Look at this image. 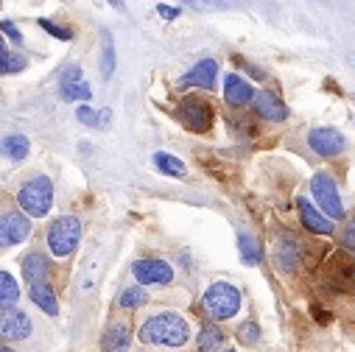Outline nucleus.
I'll return each instance as SVG.
<instances>
[{
	"mask_svg": "<svg viewBox=\"0 0 355 352\" xmlns=\"http://www.w3.org/2000/svg\"><path fill=\"white\" fill-rule=\"evenodd\" d=\"M191 338V327L180 313H157L140 327V341L154 346H185Z\"/></svg>",
	"mask_w": 355,
	"mask_h": 352,
	"instance_id": "nucleus-1",
	"label": "nucleus"
},
{
	"mask_svg": "<svg viewBox=\"0 0 355 352\" xmlns=\"http://www.w3.org/2000/svg\"><path fill=\"white\" fill-rule=\"evenodd\" d=\"M17 202L23 207V213L28 218H42L51 213L53 207V182L48 179V176H31L28 182H23L20 193H17Z\"/></svg>",
	"mask_w": 355,
	"mask_h": 352,
	"instance_id": "nucleus-2",
	"label": "nucleus"
},
{
	"mask_svg": "<svg viewBox=\"0 0 355 352\" xmlns=\"http://www.w3.org/2000/svg\"><path fill=\"white\" fill-rule=\"evenodd\" d=\"M202 308H205V313H207L210 319L227 322V319H232V316L238 313V308H241V294H238V288L230 285V283H213V285L205 291V297H202Z\"/></svg>",
	"mask_w": 355,
	"mask_h": 352,
	"instance_id": "nucleus-3",
	"label": "nucleus"
},
{
	"mask_svg": "<svg viewBox=\"0 0 355 352\" xmlns=\"http://www.w3.org/2000/svg\"><path fill=\"white\" fill-rule=\"evenodd\" d=\"M81 240V224L76 215H59L51 227H48V246L53 252V257H67L76 252Z\"/></svg>",
	"mask_w": 355,
	"mask_h": 352,
	"instance_id": "nucleus-4",
	"label": "nucleus"
},
{
	"mask_svg": "<svg viewBox=\"0 0 355 352\" xmlns=\"http://www.w3.org/2000/svg\"><path fill=\"white\" fill-rule=\"evenodd\" d=\"M311 193H313V202L324 210V218H344V204H341V196H338V185L333 176L327 173H316L311 179Z\"/></svg>",
	"mask_w": 355,
	"mask_h": 352,
	"instance_id": "nucleus-5",
	"label": "nucleus"
},
{
	"mask_svg": "<svg viewBox=\"0 0 355 352\" xmlns=\"http://www.w3.org/2000/svg\"><path fill=\"white\" fill-rule=\"evenodd\" d=\"M180 121L188 132H207L213 126V104L199 96H185L180 101Z\"/></svg>",
	"mask_w": 355,
	"mask_h": 352,
	"instance_id": "nucleus-6",
	"label": "nucleus"
},
{
	"mask_svg": "<svg viewBox=\"0 0 355 352\" xmlns=\"http://www.w3.org/2000/svg\"><path fill=\"white\" fill-rule=\"evenodd\" d=\"M132 274H135L137 285H168L173 280V269L165 260H154V257L135 260Z\"/></svg>",
	"mask_w": 355,
	"mask_h": 352,
	"instance_id": "nucleus-7",
	"label": "nucleus"
},
{
	"mask_svg": "<svg viewBox=\"0 0 355 352\" xmlns=\"http://www.w3.org/2000/svg\"><path fill=\"white\" fill-rule=\"evenodd\" d=\"M308 146L319 154V157H338L344 148H347V140L338 129H330V126H319V129H311L308 132Z\"/></svg>",
	"mask_w": 355,
	"mask_h": 352,
	"instance_id": "nucleus-8",
	"label": "nucleus"
},
{
	"mask_svg": "<svg viewBox=\"0 0 355 352\" xmlns=\"http://www.w3.org/2000/svg\"><path fill=\"white\" fill-rule=\"evenodd\" d=\"M28 235H31L28 215H20V213H3V215H0V249L17 246Z\"/></svg>",
	"mask_w": 355,
	"mask_h": 352,
	"instance_id": "nucleus-9",
	"label": "nucleus"
},
{
	"mask_svg": "<svg viewBox=\"0 0 355 352\" xmlns=\"http://www.w3.org/2000/svg\"><path fill=\"white\" fill-rule=\"evenodd\" d=\"M31 335V319L20 308L0 310V338L3 341H23Z\"/></svg>",
	"mask_w": 355,
	"mask_h": 352,
	"instance_id": "nucleus-10",
	"label": "nucleus"
},
{
	"mask_svg": "<svg viewBox=\"0 0 355 352\" xmlns=\"http://www.w3.org/2000/svg\"><path fill=\"white\" fill-rule=\"evenodd\" d=\"M324 280L330 283L333 291H344V288H349V285L355 283V260L347 257V254H336V257H330Z\"/></svg>",
	"mask_w": 355,
	"mask_h": 352,
	"instance_id": "nucleus-11",
	"label": "nucleus"
},
{
	"mask_svg": "<svg viewBox=\"0 0 355 352\" xmlns=\"http://www.w3.org/2000/svg\"><path fill=\"white\" fill-rule=\"evenodd\" d=\"M59 96L64 101H90L93 98V90H90V84L81 78V67L78 64H67L62 87H59Z\"/></svg>",
	"mask_w": 355,
	"mask_h": 352,
	"instance_id": "nucleus-12",
	"label": "nucleus"
},
{
	"mask_svg": "<svg viewBox=\"0 0 355 352\" xmlns=\"http://www.w3.org/2000/svg\"><path fill=\"white\" fill-rule=\"evenodd\" d=\"M300 260H302V246H300V240H297L294 235L280 238V243H277V249H275L277 269L286 272V274H291V272L300 269Z\"/></svg>",
	"mask_w": 355,
	"mask_h": 352,
	"instance_id": "nucleus-13",
	"label": "nucleus"
},
{
	"mask_svg": "<svg viewBox=\"0 0 355 352\" xmlns=\"http://www.w3.org/2000/svg\"><path fill=\"white\" fill-rule=\"evenodd\" d=\"M252 101H254V112H257L263 121H269V123H283V121L288 118V107H286L275 93H269V90L257 93Z\"/></svg>",
	"mask_w": 355,
	"mask_h": 352,
	"instance_id": "nucleus-14",
	"label": "nucleus"
},
{
	"mask_svg": "<svg viewBox=\"0 0 355 352\" xmlns=\"http://www.w3.org/2000/svg\"><path fill=\"white\" fill-rule=\"evenodd\" d=\"M216 76H218V64L213 59H202L193 70H188L180 78V84L182 87H205V90H213V87H216Z\"/></svg>",
	"mask_w": 355,
	"mask_h": 352,
	"instance_id": "nucleus-15",
	"label": "nucleus"
},
{
	"mask_svg": "<svg viewBox=\"0 0 355 352\" xmlns=\"http://www.w3.org/2000/svg\"><path fill=\"white\" fill-rule=\"evenodd\" d=\"M252 98H254V90H252L249 81H243V78L235 76V73L224 76V101H227L230 107H246Z\"/></svg>",
	"mask_w": 355,
	"mask_h": 352,
	"instance_id": "nucleus-16",
	"label": "nucleus"
},
{
	"mask_svg": "<svg viewBox=\"0 0 355 352\" xmlns=\"http://www.w3.org/2000/svg\"><path fill=\"white\" fill-rule=\"evenodd\" d=\"M297 210H300V221L305 224L308 232H313V235H333V224L308 199H297Z\"/></svg>",
	"mask_w": 355,
	"mask_h": 352,
	"instance_id": "nucleus-17",
	"label": "nucleus"
},
{
	"mask_svg": "<svg viewBox=\"0 0 355 352\" xmlns=\"http://www.w3.org/2000/svg\"><path fill=\"white\" fill-rule=\"evenodd\" d=\"M20 269H23V280H26L28 285H34V283H48V260H45V254H40V252L26 254V257L20 260Z\"/></svg>",
	"mask_w": 355,
	"mask_h": 352,
	"instance_id": "nucleus-18",
	"label": "nucleus"
},
{
	"mask_svg": "<svg viewBox=\"0 0 355 352\" xmlns=\"http://www.w3.org/2000/svg\"><path fill=\"white\" fill-rule=\"evenodd\" d=\"M28 297H31V302H34L40 310H45L48 316H56V313H59L56 294H53V288H51L48 283H34V285H28Z\"/></svg>",
	"mask_w": 355,
	"mask_h": 352,
	"instance_id": "nucleus-19",
	"label": "nucleus"
},
{
	"mask_svg": "<svg viewBox=\"0 0 355 352\" xmlns=\"http://www.w3.org/2000/svg\"><path fill=\"white\" fill-rule=\"evenodd\" d=\"M132 344V327L129 324H112L104 335V352H126Z\"/></svg>",
	"mask_w": 355,
	"mask_h": 352,
	"instance_id": "nucleus-20",
	"label": "nucleus"
},
{
	"mask_svg": "<svg viewBox=\"0 0 355 352\" xmlns=\"http://www.w3.org/2000/svg\"><path fill=\"white\" fill-rule=\"evenodd\" d=\"M0 154L9 159H26L28 157V137L23 134H9L0 140Z\"/></svg>",
	"mask_w": 355,
	"mask_h": 352,
	"instance_id": "nucleus-21",
	"label": "nucleus"
},
{
	"mask_svg": "<svg viewBox=\"0 0 355 352\" xmlns=\"http://www.w3.org/2000/svg\"><path fill=\"white\" fill-rule=\"evenodd\" d=\"M17 299H20V285L15 283V277L9 272H0V310L15 308Z\"/></svg>",
	"mask_w": 355,
	"mask_h": 352,
	"instance_id": "nucleus-22",
	"label": "nucleus"
},
{
	"mask_svg": "<svg viewBox=\"0 0 355 352\" xmlns=\"http://www.w3.org/2000/svg\"><path fill=\"white\" fill-rule=\"evenodd\" d=\"M224 330L221 327H216V324H205L202 327V333H199V349L202 352H216V349H221L224 346Z\"/></svg>",
	"mask_w": 355,
	"mask_h": 352,
	"instance_id": "nucleus-23",
	"label": "nucleus"
},
{
	"mask_svg": "<svg viewBox=\"0 0 355 352\" xmlns=\"http://www.w3.org/2000/svg\"><path fill=\"white\" fill-rule=\"evenodd\" d=\"M238 249H241V257H243L246 266H257L260 263V246H257V240L252 235L241 232L238 235Z\"/></svg>",
	"mask_w": 355,
	"mask_h": 352,
	"instance_id": "nucleus-24",
	"label": "nucleus"
},
{
	"mask_svg": "<svg viewBox=\"0 0 355 352\" xmlns=\"http://www.w3.org/2000/svg\"><path fill=\"white\" fill-rule=\"evenodd\" d=\"M154 165H157L162 173H168V176H185V162L176 159V157H171V154H165V151H157V154H154Z\"/></svg>",
	"mask_w": 355,
	"mask_h": 352,
	"instance_id": "nucleus-25",
	"label": "nucleus"
},
{
	"mask_svg": "<svg viewBox=\"0 0 355 352\" xmlns=\"http://www.w3.org/2000/svg\"><path fill=\"white\" fill-rule=\"evenodd\" d=\"M146 302H148V294L143 291V285H129V288H123V294H121V299H118V305L126 308V310L140 308V305H146Z\"/></svg>",
	"mask_w": 355,
	"mask_h": 352,
	"instance_id": "nucleus-26",
	"label": "nucleus"
},
{
	"mask_svg": "<svg viewBox=\"0 0 355 352\" xmlns=\"http://www.w3.org/2000/svg\"><path fill=\"white\" fill-rule=\"evenodd\" d=\"M112 70H115V45H112V37L104 34V39H101V73H104V78H110Z\"/></svg>",
	"mask_w": 355,
	"mask_h": 352,
	"instance_id": "nucleus-27",
	"label": "nucleus"
},
{
	"mask_svg": "<svg viewBox=\"0 0 355 352\" xmlns=\"http://www.w3.org/2000/svg\"><path fill=\"white\" fill-rule=\"evenodd\" d=\"M238 341L246 344V346L257 344V341H260V327H257L254 322H243V324L238 327Z\"/></svg>",
	"mask_w": 355,
	"mask_h": 352,
	"instance_id": "nucleus-28",
	"label": "nucleus"
},
{
	"mask_svg": "<svg viewBox=\"0 0 355 352\" xmlns=\"http://www.w3.org/2000/svg\"><path fill=\"white\" fill-rule=\"evenodd\" d=\"M26 67V59L23 56H17V53H3L0 56V73H17V70H23Z\"/></svg>",
	"mask_w": 355,
	"mask_h": 352,
	"instance_id": "nucleus-29",
	"label": "nucleus"
},
{
	"mask_svg": "<svg viewBox=\"0 0 355 352\" xmlns=\"http://www.w3.org/2000/svg\"><path fill=\"white\" fill-rule=\"evenodd\" d=\"M76 118H78L84 126H96V129H101V115H98L93 107H78V109H76Z\"/></svg>",
	"mask_w": 355,
	"mask_h": 352,
	"instance_id": "nucleus-30",
	"label": "nucleus"
},
{
	"mask_svg": "<svg viewBox=\"0 0 355 352\" xmlns=\"http://www.w3.org/2000/svg\"><path fill=\"white\" fill-rule=\"evenodd\" d=\"M40 28H42V31H48L51 37H56V39H73V31H70V28L56 26L53 20H40Z\"/></svg>",
	"mask_w": 355,
	"mask_h": 352,
	"instance_id": "nucleus-31",
	"label": "nucleus"
},
{
	"mask_svg": "<svg viewBox=\"0 0 355 352\" xmlns=\"http://www.w3.org/2000/svg\"><path fill=\"white\" fill-rule=\"evenodd\" d=\"M341 243H344V249H349V252L355 254V218H349V224L344 227V232H341Z\"/></svg>",
	"mask_w": 355,
	"mask_h": 352,
	"instance_id": "nucleus-32",
	"label": "nucleus"
},
{
	"mask_svg": "<svg viewBox=\"0 0 355 352\" xmlns=\"http://www.w3.org/2000/svg\"><path fill=\"white\" fill-rule=\"evenodd\" d=\"M0 34H6V37H9L12 42H17V45L23 42V34H20V31H17V26H15V23H9V20L0 23Z\"/></svg>",
	"mask_w": 355,
	"mask_h": 352,
	"instance_id": "nucleus-33",
	"label": "nucleus"
},
{
	"mask_svg": "<svg viewBox=\"0 0 355 352\" xmlns=\"http://www.w3.org/2000/svg\"><path fill=\"white\" fill-rule=\"evenodd\" d=\"M157 15H162L165 20H176V17L182 15V12L176 9V6H165V3H157Z\"/></svg>",
	"mask_w": 355,
	"mask_h": 352,
	"instance_id": "nucleus-34",
	"label": "nucleus"
},
{
	"mask_svg": "<svg viewBox=\"0 0 355 352\" xmlns=\"http://www.w3.org/2000/svg\"><path fill=\"white\" fill-rule=\"evenodd\" d=\"M238 62H241V64L246 67V73H249V76H252L254 81H266V73H263L260 67H254V64H249V62H243V59H238Z\"/></svg>",
	"mask_w": 355,
	"mask_h": 352,
	"instance_id": "nucleus-35",
	"label": "nucleus"
},
{
	"mask_svg": "<svg viewBox=\"0 0 355 352\" xmlns=\"http://www.w3.org/2000/svg\"><path fill=\"white\" fill-rule=\"evenodd\" d=\"M311 313H313V316H316V319H319V322H322V324H324V322H327V319H330V316H327V313H324V310H319V308H311Z\"/></svg>",
	"mask_w": 355,
	"mask_h": 352,
	"instance_id": "nucleus-36",
	"label": "nucleus"
},
{
	"mask_svg": "<svg viewBox=\"0 0 355 352\" xmlns=\"http://www.w3.org/2000/svg\"><path fill=\"white\" fill-rule=\"evenodd\" d=\"M6 53V45H3V37H0V56H3Z\"/></svg>",
	"mask_w": 355,
	"mask_h": 352,
	"instance_id": "nucleus-37",
	"label": "nucleus"
},
{
	"mask_svg": "<svg viewBox=\"0 0 355 352\" xmlns=\"http://www.w3.org/2000/svg\"><path fill=\"white\" fill-rule=\"evenodd\" d=\"M0 352H12V349H6V346H0Z\"/></svg>",
	"mask_w": 355,
	"mask_h": 352,
	"instance_id": "nucleus-38",
	"label": "nucleus"
},
{
	"mask_svg": "<svg viewBox=\"0 0 355 352\" xmlns=\"http://www.w3.org/2000/svg\"><path fill=\"white\" fill-rule=\"evenodd\" d=\"M230 352H235V349H230Z\"/></svg>",
	"mask_w": 355,
	"mask_h": 352,
	"instance_id": "nucleus-39",
	"label": "nucleus"
}]
</instances>
